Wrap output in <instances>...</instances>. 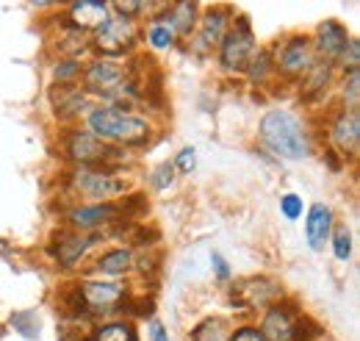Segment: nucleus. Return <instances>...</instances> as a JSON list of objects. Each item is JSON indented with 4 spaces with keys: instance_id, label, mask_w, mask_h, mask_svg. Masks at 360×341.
<instances>
[{
    "instance_id": "1",
    "label": "nucleus",
    "mask_w": 360,
    "mask_h": 341,
    "mask_svg": "<svg viewBox=\"0 0 360 341\" xmlns=\"http://www.w3.org/2000/svg\"><path fill=\"white\" fill-rule=\"evenodd\" d=\"M86 128L100 142H117L122 147H141L150 142L153 128L147 120L131 111H117L111 106H97L86 114Z\"/></svg>"
},
{
    "instance_id": "2",
    "label": "nucleus",
    "mask_w": 360,
    "mask_h": 341,
    "mask_svg": "<svg viewBox=\"0 0 360 341\" xmlns=\"http://www.w3.org/2000/svg\"><path fill=\"white\" fill-rule=\"evenodd\" d=\"M261 142L274 156L288 159V161L308 159V153H311V142H308L302 123L291 111H280V108L269 111L261 120Z\"/></svg>"
},
{
    "instance_id": "3",
    "label": "nucleus",
    "mask_w": 360,
    "mask_h": 341,
    "mask_svg": "<svg viewBox=\"0 0 360 341\" xmlns=\"http://www.w3.org/2000/svg\"><path fill=\"white\" fill-rule=\"evenodd\" d=\"M61 156L67 161H72L75 167H91V170L108 172H114V167L128 161V156L120 147H111V144L100 142L97 136H91L89 130H70L61 139Z\"/></svg>"
},
{
    "instance_id": "4",
    "label": "nucleus",
    "mask_w": 360,
    "mask_h": 341,
    "mask_svg": "<svg viewBox=\"0 0 360 341\" xmlns=\"http://www.w3.org/2000/svg\"><path fill=\"white\" fill-rule=\"evenodd\" d=\"M84 92L86 94H97V97H105L111 100L117 111H125L128 103H134L136 89L128 84V75L120 64L108 61V58H97L91 61L89 67H84Z\"/></svg>"
},
{
    "instance_id": "5",
    "label": "nucleus",
    "mask_w": 360,
    "mask_h": 341,
    "mask_svg": "<svg viewBox=\"0 0 360 341\" xmlns=\"http://www.w3.org/2000/svg\"><path fill=\"white\" fill-rule=\"evenodd\" d=\"M70 183L81 197H86L91 203H114L117 197H125L131 186L128 178L122 175H114L108 170H91V167H75Z\"/></svg>"
},
{
    "instance_id": "6",
    "label": "nucleus",
    "mask_w": 360,
    "mask_h": 341,
    "mask_svg": "<svg viewBox=\"0 0 360 341\" xmlns=\"http://www.w3.org/2000/svg\"><path fill=\"white\" fill-rule=\"evenodd\" d=\"M277 299H283V286L266 275L244 278L230 286V305L236 311H266Z\"/></svg>"
},
{
    "instance_id": "7",
    "label": "nucleus",
    "mask_w": 360,
    "mask_h": 341,
    "mask_svg": "<svg viewBox=\"0 0 360 341\" xmlns=\"http://www.w3.org/2000/svg\"><path fill=\"white\" fill-rule=\"evenodd\" d=\"M258 44L252 37V28H250V20L241 14L236 17V25L225 34V39L219 44V61L227 73H244L247 64L252 61Z\"/></svg>"
},
{
    "instance_id": "8",
    "label": "nucleus",
    "mask_w": 360,
    "mask_h": 341,
    "mask_svg": "<svg viewBox=\"0 0 360 341\" xmlns=\"http://www.w3.org/2000/svg\"><path fill=\"white\" fill-rule=\"evenodd\" d=\"M78 294L84 299V308L89 316H108V314L125 311L131 299L122 283H111V280H81Z\"/></svg>"
},
{
    "instance_id": "9",
    "label": "nucleus",
    "mask_w": 360,
    "mask_h": 341,
    "mask_svg": "<svg viewBox=\"0 0 360 341\" xmlns=\"http://www.w3.org/2000/svg\"><path fill=\"white\" fill-rule=\"evenodd\" d=\"M136 23L134 20H125V17H108L91 37V47L103 56V58H117V56H125L131 53V47L136 44Z\"/></svg>"
},
{
    "instance_id": "10",
    "label": "nucleus",
    "mask_w": 360,
    "mask_h": 341,
    "mask_svg": "<svg viewBox=\"0 0 360 341\" xmlns=\"http://www.w3.org/2000/svg\"><path fill=\"white\" fill-rule=\"evenodd\" d=\"M314 64L316 56L308 37H288L283 44H277V56L271 58V67L285 78H302Z\"/></svg>"
},
{
    "instance_id": "11",
    "label": "nucleus",
    "mask_w": 360,
    "mask_h": 341,
    "mask_svg": "<svg viewBox=\"0 0 360 341\" xmlns=\"http://www.w3.org/2000/svg\"><path fill=\"white\" fill-rule=\"evenodd\" d=\"M122 219L120 203H86V206H75L67 213V225L78 233H94L100 228H111Z\"/></svg>"
},
{
    "instance_id": "12",
    "label": "nucleus",
    "mask_w": 360,
    "mask_h": 341,
    "mask_svg": "<svg viewBox=\"0 0 360 341\" xmlns=\"http://www.w3.org/2000/svg\"><path fill=\"white\" fill-rule=\"evenodd\" d=\"M100 242L97 233H78V230H64V233H56L53 242L47 244V253L50 258L58 264V266H75L81 258L89 253L91 247Z\"/></svg>"
},
{
    "instance_id": "13",
    "label": "nucleus",
    "mask_w": 360,
    "mask_h": 341,
    "mask_svg": "<svg viewBox=\"0 0 360 341\" xmlns=\"http://www.w3.org/2000/svg\"><path fill=\"white\" fill-rule=\"evenodd\" d=\"M300 305L291 302V299H277L274 305L266 308L264 314V322H261V333L266 341H291V333H294V322L300 316Z\"/></svg>"
},
{
    "instance_id": "14",
    "label": "nucleus",
    "mask_w": 360,
    "mask_h": 341,
    "mask_svg": "<svg viewBox=\"0 0 360 341\" xmlns=\"http://www.w3.org/2000/svg\"><path fill=\"white\" fill-rule=\"evenodd\" d=\"M330 142L333 147L347 159V156H358L360 147V114L355 108H341L335 114V120L330 123Z\"/></svg>"
},
{
    "instance_id": "15",
    "label": "nucleus",
    "mask_w": 360,
    "mask_h": 341,
    "mask_svg": "<svg viewBox=\"0 0 360 341\" xmlns=\"http://www.w3.org/2000/svg\"><path fill=\"white\" fill-rule=\"evenodd\" d=\"M50 103H53V111H56L58 120H78L81 114H89L91 111L86 92L75 84H56L50 89Z\"/></svg>"
},
{
    "instance_id": "16",
    "label": "nucleus",
    "mask_w": 360,
    "mask_h": 341,
    "mask_svg": "<svg viewBox=\"0 0 360 341\" xmlns=\"http://www.w3.org/2000/svg\"><path fill=\"white\" fill-rule=\"evenodd\" d=\"M349 42V34H347V28L341 25V23H335V20H327V23H321L319 28H316V39H314V47L319 56V61H330V64H335L338 58H341V53H344V47Z\"/></svg>"
},
{
    "instance_id": "17",
    "label": "nucleus",
    "mask_w": 360,
    "mask_h": 341,
    "mask_svg": "<svg viewBox=\"0 0 360 341\" xmlns=\"http://www.w3.org/2000/svg\"><path fill=\"white\" fill-rule=\"evenodd\" d=\"M108 3L103 0H75L70 3V11H67V25L75 28V31H97L111 14H108Z\"/></svg>"
},
{
    "instance_id": "18",
    "label": "nucleus",
    "mask_w": 360,
    "mask_h": 341,
    "mask_svg": "<svg viewBox=\"0 0 360 341\" xmlns=\"http://www.w3.org/2000/svg\"><path fill=\"white\" fill-rule=\"evenodd\" d=\"M305 233H308L311 250H324L333 233V209L324 203H314L305 213Z\"/></svg>"
},
{
    "instance_id": "19",
    "label": "nucleus",
    "mask_w": 360,
    "mask_h": 341,
    "mask_svg": "<svg viewBox=\"0 0 360 341\" xmlns=\"http://www.w3.org/2000/svg\"><path fill=\"white\" fill-rule=\"evenodd\" d=\"M197 11H200L197 3H172V6H164V14H158L153 20L167 23L175 37H188L197 25Z\"/></svg>"
},
{
    "instance_id": "20",
    "label": "nucleus",
    "mask_w": 360,
    "mask_h": 341,
    "mask_svg": "<svg viewBox=\"0 0 360 341\" xmlns=\"http://www.w3.org/2000/svg\"><path fill=\"white\" fill-rule=\"evenodd\" d=\"M225 34H227V11L222 8V6L208 8V11L202 14V20H200L197 42L202 44L205 50H214V47H219V44H222Z\"/></svg>"
},
{
    "instance_id": "21",
    "label": "nucleus",
    "mask_w": 360,
    "mask_h": 341,
    "mask_svg": "<svg viewBox=\"0 0 360 341\" xmlns=\"http://www.w3.org/2000/svg\"><path fill=\"white\" fill-rule=\"evenodd\" d=\"M134 269V250L131 247H114V250H105L103 256L97 258L94 264V272L105 275V278H122Z\"/></svg>"
},
{
    "instance_id": "22",
    "label": "nucleus",
    "mask_w": 360,
    "mask_h": 341,
    "mask_svg": "<svg viewBox=\"0 0 360 341\" xmlns=\"http://www.w3.org/2000/svg\"><path fill=\"white\" fill-rule=\"evenodd\" d=\"M333 67L335 64H330V61H316L314 67L302 75V94L308 100H316L327 92V86L333 84Z\"/></svg>"
},
{
    "instance_id": "23",
    "label": "nucleus",
    "mask_w": 360,
    "mask_h": 341,
    "mask_svg": "<svg viewBox=\"0 0 360 341\" xmlns=\"http://www.w3.org/2000/svg\"><path fill=\"white\" fill-rule=\"evenodd\" d=\"M227 339H230V328H227L225 319H219V316L202 319L191 330V336H188V341H227Z\"/></svg>"
},
{
    "instance_id": "24",
    "label": "nucleus",
    "mask_w": 360,
    "mask_h": 341,
    "mask_svg": "<svg viewBox=\"0 0 360 341\" xmlns=\"http://www.w3.org/2000/svg\"><path fill=\"white\" fill-rule=\"evenodd\" d=\"M94 325L89 319H61L58 325V341H91L94 339Z\"/></svg>"
},
{
    "instance_id": "25",
    "label": "nucleus",
    "mask_w": 360,
    "mask_h": 341,
    "mask_svg": "<svg viewBox=\"0 0 360 341\" xmlns=\"http://www.w3.org/2000/svg\"><path fill=\"white\" fill-rule=\"evenodd\" d=\"M91 341H139V336L131 322L117 319V322H105L103 328H97Z\"/></svg>"
},
{
    "instance_id": "26",
    "label": "nucleus",
    "mask_w": 360,
    "mask_h": 341,
    "mask_svg": "<svg viewBox=\"0 0 360 341\" xmlns=\"http://www.w3.org/2000/svg\"><path fill=\"white\" fill-rule=\"evenodd\" d=\"M175 39L178 37L172 34V28L167 23H161V20H153V25L147 28V44L153 50H169L175 44Z\"/></svg>"
},
{
    "instance_id": "27",
    "label": "nucleus",
    "mask_w": 360,
    "mask_h": 341,
    "mask_svg": "<svg viewBox=\"0 0 360 341\" xmlns=\"http://www.w3.org/2000/svg\"><path fill=\"white\" fill-rule=\"evenodd\" d=\"M274 70L271 67V53L269 50H255V56H252V61L247 64V75H250V81L252 84H264L266 78H269V73Z\"/></svg>"
},
{
    "instance_id": "28",
    "label": "nucleus",
    "mask_w": 360,
    "mask_h": 341,
    "mask_svg": "<svg viewBox=\"0 0 360 341\" xmlns=\"http://www.w3.org/2000/svg\"><path fill=\"white\" fill-rule=\"evenodd\" d=\"M81 73H84V67H81L78 58H61V61L53 64V78H56V84L61 86L75 84L81 78Z\"/></svg>"
},
{
    "instance_id": "29",
    "label": "nucleus",
    "mask_w": 360,
    "mask_h": 341,
    "mask_svg": "<svg viewBox=\"0 0 360 341\" xmlns=\"http://www.w3.org/2000/svg\"><path fill=\"white\" fill-rule=\"evenodd\" d=\"M61 50L64 53H70V58H75V56H81V53H86L91 47V42H89V37L84 34V31H75V28H70L67 25V31L61 34Z\"/></svg>"
},
{
    "instance_id": "30",
    "label": "nucleus",
    "mask_w": 360,
    "mask_h": 341,
    "mask_svg": "<svg viewBox=\"0 0 360 341\" xmlns=\"http://www.w3.org/2000/svg\"><path fill=\"white\" fill-rule=\"evenodd\" d=\"M341 97H344V108H355V111H358V103H360V70L344 73Z\"/></svg>"
},
{
    "instance_id": "31",
    "label": "nucleus",
    "mask_w": 360,
    "mask_h": 341,
    "mask_svg": "<svg viewBox=\"0 0 360 341\" xmlns=\"http://www.w3.org/2000/svg\"><path fill=\"white\" fill-rule=\"evenodd\" d=\"M321 336V328H319V322H314L311 316H305V314H300L297 316V322H294V333H291V341H314Z\"/></svg>"
},
{
    "instance_id": "32",
    "label": "nucleus",
    "mask_w": 360,
    "mask_h": 341,
    "mask_svg": "<svg viewBox=\"0 0 360 341\" xmlns=\"http://www.w3.org/2000/svg\"><path fill=\"white\" fill-rule=\"evenodd\" d=\"M330 242H333V253L338 261H349V256H352V233L347 228H335L330 233Z\"/></svg>"
},
{
    "instance_id": "33",
    "label": "nucleus",
    "mask_w": 360,
    "mask_h": 341,
    "mask_svg": "<svg viewBox=\"0 0 360 341\" xmlns=\"http://www.w3.org/2000/svg\"><path fill=\"white\" fill-rule=\"evenodd\" d=\"M280 213H283L288 222L300 219V216L305 213V203H302V197H300V194H283V197H280Z\"/></svg>"
},
{
    "instance_id": "34",
    "label": "nucleus",
    "mask_w": 360,
    "mask_h": 341,
    "mask_svg": "<svg viewBox=\"0 0 360 341\" xmlns=\"http://www.w3.org/2000/svg\"><path fill=\"white\" fill-rule=\"evenodd\" d=\"M338 64L344 67V73L360 70V42L355 39V37H349V42H347V47H344V53H341Z\"/></svg>"
},
{
    "instance_id": "35",
    "label": "nucleus",
    "mask_w": 360,
    "mask_h": 341,
    "mask_svg": "<svg viewBox=\"0 0 360 341\" xmlns=\"http://www.w3.org/2000/svg\"><path fill=\"white\" fill-rule=\"evenodd\" d=\"M227 341H266V339H264V333H261L255 325H241V328H236V330L230 333Z\"/></svg>"
},
{
    "instance_id": "36",
    "label": "nucleus",
    "mask_w": 360,
    "mask_h": 341,
    "mask_svg": "<svg viewBox=\"0 0 360 341\" xmlns=\"http://www.w3.org/2000/svg\"><path fill=\"white\" fill-rule=\"evenodd\" d=\"M172 178H175V167H172V164H161L158 170L150 175V180H153L155 189H167V186L172 183Z\"/></svg>"
},
{
    "instance_id": "37",
    "label": "nucleus",
    "mask_w": 360,
    "mask_h": 341,
    "mask_svg": "<svg viewBox=\"0 0 360 341\" xmlns=\"http://www.w3.org/2000/svg\"><path fill=\"white\" fill-rule=\"evenodd\" d=\"M128 305H131V311H134L136 316H141V319H150V316L155 314V302H153V297L128 299Z\"/></svg>"
},
{
    "instance_id": "38",
    "label": "nucleus",
    "mask_w": 360,
    "mask_h": 341,
    "mask_svg": "<svg viewBox=\"0 0 360 341\" xmlns=\"http://www.w3.org/2000/svg\"><path fill=\"white\" fill-rule=\"evenodd\" d=\"M194 161H197V156H194V147H183L178 153V159H175V170H180V172H191L194 170Z\"/></svg>"
},
{
    "instance_id": "39",
    "label": "nucleus",
    "mask_w": 360,
    "mask_h": 341,
    "mask_svg": "<svg viewBox=\"0 0 360 341\" xmlns=\"http://www.w3.org/2000/svg\"><path fill=\"white\" fill-rule=\"evenodd\" d=\"M211 266H214V272H217V278L225 283V280H230V266H227V261L219 253H214L211 256Z\"/></svg>"
},
{
    "instance_id": "40",
    "label": "nucleus",
    "mask_w": 360,
    "mask_h": 341,
    "mask_svg": "<svg viewBox=\"0 0 360 341\" xmlns=\"http://www.w3.org/2000/svg\"><path fill=\"white\" fill-rule=\"evenodd\" d=\"M150 341H169V336H167V330H164L161 322H150Z\"/></svg>"
}]
</instances>
